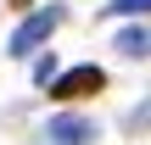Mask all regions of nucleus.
<instances>
[{
  "mask_svg": "<svg viewBox=\"0 0 151 145\" xmlns=\"http://www.w3.org/2000/svg\"><path fill=\"white\" fill-rule=\"evenodd\" d=\"M56 28H62V6H39V11H28V17L17 22V34H11L6 50H11V56H28V50H39Z\"/></svg>",
  "mask_w": 151,
  "mask_h": 145,
  "instance_id": "1",
  "label": "nucleus"
},
{
  "mask_svg": "<svg viewBox=\"0 0 151 145\" xmlns=\"http://www.w3.org/2000/svg\"><path fill=\"white\" fill-rule=\"evenodd\" d=\"M106 89V73L95 67V61H84V67H67V73H56V84H50V95L56 101H84V95H101Z\"/></svg>",
  "mask_w": 151,
  "mask_h": 145,
  "instance_id": "2",
  "label": "nucleus"
},
{
  "mask_svg": "<svg viewBox=\"0 0 151 145\" xmlns=\"http://www.w3.org/2000/svg\"><path fill=\"white\" fill-rule=\"evenodd\" d=\"M50 140L56 145H90L95 140V123L78 117V112H62V117H50Z\"/></svg>",
  "mask_w": 151,
  "mask_h": 145,
  "instance_id": "3",
  "label": "nucleus"
},
{
  "mask_svg": "<svg viewBox=\"0 0 151 145\" xmlns=\"http://www.w3.org/2000/svg\"><path fill=\"white\" fill-rule=\"evenodd\" d=\"M118 50H123V56H134V61L151 56V28H123V34H118Z\"/></svg>",
  "mask_w": 151,
  "mask_h": 145,
  "instance_id": "4",
  "label": "nucleus"
},
{
  "mask_svg": "<svg viewBox=\"0 0 151 145\" xmlns=\"http://www.w3.org/2000/svg\"><path fill=\"white\" fill-rule=\"evenodd\" d=\"M106 17H151V0H106Z\"/></svg>",
  "mask_w": 151,
  "mask_h": 145,
  "instance_id": "5",
  "label": "nucleus"
},
{
  "mask_svg": "<svg viewBox=\"0 0 151 145\" xmlns=\"http://www.w3.org/2000/svg\"><path fill=\"white\" fill-rule=\"evenodd\" d=\"M34 78H39V84H56V61H50V56H39V67H34Z\"/></svg>",
  "mask_w": 151,
  "mask_h": 145,
  "instance_id": "6",
  "label": "nucleus"
}]
</instances>
